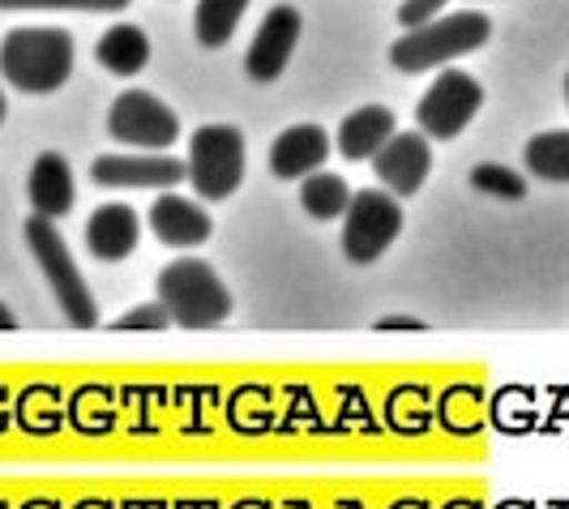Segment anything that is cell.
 Segmentation results:
<instances>
[{"label": "cell", "mask_w": 569, "mask_h": 509, "mask_svg": "<svg viewBox=\"0 0 569 509\" xmlns=\"http://www.w3.org/2000/svg\"><path fill=\"white\" fill-rule=\"evenodd\" d=\"M402 231V206L386 189H360L342 214V253L356 266H372Z\"/></svg>", "instance_id": "6"}, {"label": "cell", "mask_w": 569, "mask_h": 509, "mask_svg": "<svg viewBox=\"0 0 569 509\" xmlns=\"http://www.w3.org/2000/svg\"><path fill=\"white\" fill-rule=\"evenodd\" d=\"M0 330H18V317H13V309H4V305H0Z\"/></svg>", "instance_id": "26"}, {"label": "cell", "mask_w": 569, "mask_h": 509, "mask_svg": "<svg viewBox=\"0 0 569 509\" xmlns=\"http://www.w3.org/2000/svg\"><path fill=\"white\" fill-rule=\"evenodd\" d=\"M441 9H446V0H402L399 22H402V30H420V27H428V22H437Z\"/></svg>", "instance_id": "24"}, {"label": "cell", "mask_w": 569, "mask_h": 509, "mask_svg": "<svg viewBox=\"0 0 569 509\" xmlns=\"http://www.w3.org/2000/svg\"><path fill=\"white\" fill-rule=\"evenodd\" d=\"M90 180L99 189H176L189 180V163L171 154H103L94 159Z\"/></svg>", "instance_id": "10"}, {"label": "cell", "mask_w": 569, "mask_h": 509, "mask_svg": "<svg viewBox=\"0 0 569 509\" xmlns=\"http://www.w3.org/2000/svg\"><path fill=\"white\" fill-rule=\"evenodd\" d=\"M142 240V219L133 206L108 201L86 219V249L99 261H124Z\"/></svg>", "instance_id": "13"}, {"label": "cell", "mask_w": 569, "mask_h": 509, "mask_svg": "<svg viewBox=\"0 0 569 509\" xmlns=\"http://www.w3.org/2000/svg\"><path fill=\"white\" fill-rule=\"evenodd\" d=\"M159 305H168L171 321L184 330H206L231 317V296L223 279L198 261V257H180L159 275Z\"/></svg>", "instance_id": "3"}, {"label": "cell", "mask_w": 569, "mask_h": 509, "mask_svg": "<svg viewBox=\"0 0 569 509\" xmlns=\"http://www.w3.org/2000/svg\"><path fill=\"white\" fill-rule=\"evenodd\" d=\"M351 198H356L351 184H347L342 176H335V171H313V176L305 180V189H300V206H305V214L317 219V223L342 219Z\"/></svg>", "instance_id": "19"}, {"label": "cell", "mask_w": 569, "mask_h": 509, "mask_svg": "<svg viewBox=\"0 0 569 509\" xmlns=\"http://www.w3.org/2000/svg\"><path fill=\"white\" fill-rule=\"evenodd\" d=\"M94 60L116 73V78H133L142 73L146 60H150V39H146L142 27L133 22H116L112 30H103V39L94 43Z\"/></svg>", "instance_id": "17"}, {"label": "cell", "mask_w": 569, "mask_h": 509, "mask_svg": "<svg viewBox=\"0 0 569 509\" xmlns=\"http://www.w3.org/2000/svg\"><path fill=\"white\" fill-rule=\"evenodd\" d=\"M0 9H82V13H120L129 0H0Z\"/></svg>", "instance_id": "22"}, {"label": "cell", "mask_w": 569, "mask_h": 509, "mask_svg": "<svg viewBox=\"0 0 569 509\" xmlns=\"http://www.w3.org/2000/svg\"><path fill=\"white\" fill-rule=\"evenodd\" d=\"M527 171L540 176L548 184H569V129H552V133H536L527 142Z\"/></svg>", "instance_id": "20"}, {"label": "cell", "mask_w": 569, "mask_h": 509, "mask_svg": "<svg viewBox=\"0 0 569 509\" xmlns=\"http://www.w3.org/2000/svg\"><path fill=\"white\" fill-rule=\"evenodd\" d=\"M300 30H305V18H300L296 4H274L266 13V22L257 27L253 43H249V57H244V69H249L253 82L270 86L283 78L287 60L300 43Z\"/></svg>", "instance_id": "9"}, {"label": "cell", "mask_w": 569, "mask_h": 509, "mask_svg": "<svg viewBox=\"0 0 569 509\" xmlns=\"http://www.w3.org/2000/svg\"><path fill=\"white\" fill-rule=\"evenodd\" d=\"M566 103H569V78H566Z\"/></svg>", "instance_id": "28"}, {"label": "cell", "mask_w": 569, "mask_h": 509, "mask_svg": "<svg viewBox=\"0 0 569 509\" xmlns=\"http://www.w3.org/2000/svg\"><path fill=\"white\" fill-rule=\"evenodd\" d=\"M150 231L171 249H193V244L210 240L214 223H210V214L201 210L198 201L180 198V193H163L150 206Z\"/></svg>", "instance_id": "15"}, {"label": "cell", "mask_w": 569, "mask_h": 509, "mask_svg": "<svg viewBox=\"0 0 569 509\" xmlns=\"http://www.w3.org/2000/svg\"><path fill=\"white\" fill-rule=\"evenodd\" d=\"M377 330H425V321L420 317H381Z\"/></svg>", "instance_id": "25"}, {"label": "cell", "mask_w": 569, "mask_h": 509, "mask_svg": "<svg viewBox=\"0 0 569 509\" xmlns=\"http://www.w3.org/2000/svg\"><path fill=\"white\" fill-rule=\"evenodd\" d=\"M372 171L395 198H411L425 189L428 171H432V146L425 133H395L372 154Z\"/></svg>", "instance_id": "11"}, {"label": "cell", "mask_w": 569, "mask_h": 509, "mask_svg": "<svg viewBox=\"0 0 569 509\" xmlns=\"http://www.w3.org/2000/svg\"><path fill=\"white\" fill-rule=\"evenodd\" d=\"M108 133L124 146H142V150H168L180 138V120L163 99L146 94V90H124L108 108Z\"/></svg>", "instance_id": "8"}, {"label": "cell", "mask_w": 569, "mask_h": 509, "mask_svg": "<svg viewBox=\"0 0 569 509\" xmlns=\"http://www.w3.org/2000/svg\"><path fill=\"white\" fill-rule=\"evenodd\" d=\"M395 133H399V120H395L390 108H381V103L356 108V112L339 124V154L342 159H356V163H360V159H372Z\"/></svg>", "instance_id": "16"}, {"label": "cell", "mask_w": 569, "mask_h": 509, "mask_svg": "<svg viewBox=\"0 0 569 509\" xmlns=\"http://www.w3.org/2000/svg\"><path fill=\"white\" fill-rule=\"evenodd\" d=\"M189 180L201 201H228L244 180V133L236 124H206L189 138Z\"/></svg>", "instance_id": "5"}, {"label": "cell", "mask_w": 569, "mask_h": 509, "mask_svg": "<svg viewBox=\"0 0 569 509\" xmlns=\"http://www.w3.org/2000/svg\"><path fill=\"white\" fill-rule=\"evenodd\" d=\"M27 193H30V206H34L39 219H64V214L73 210V201H78L69 159L57 154V150H43V154L34 159V168H30Z\"/></svg>", "instance_id": "14"}, {"label": "cell", "mask_w": 569, "mask_h": 509, "mask_svg": "<svg viewBox=\"0 0 569 509\" xmlns=\"http://www.w3.org/2000/svg\"><path fill=\"white\" fill-rule=\"evenodd\" d=\"M0 73L22 94H52L73 73V34L60 27H18L0 43Z\"/></svg>", "instance_id": "1"}, {"label": "cell", "mask_w": 569, "mask_h": 509, "mask_svg": "<svg viewBox=\"0 0 569 509\" xmlns=\"http://www.w3.org/2000/svg\"><path fill=\"white\" fill-rule=\"evenodd\" d=\"M249 0H198V13H193V34L206 52H219L228 48L240 18H244Z\"/></svg>", "instance_id": "18"}, {"label": "cell", "mask_w": 569, "mask_h": 509, "mask_svg": "<svg viewBox=\"0 0 569 509\" xmlns=\"http://www.w3.org/2000/svg\"><path fill=\"white\" fill-rule=\"evenodd\" d=\"M4 112H9V103H4V90H0V124H4Z\"/></svg>", "instance_id": "27"}, {"label": "cell", "mask_w": 569, "mask_h": 509, "mask_svg": "<svg viewBox=\"0 0 569 509\" xmlns=\"http://www.w3.org/2000/svg\"><path fill=\"white\" fill-rule=\"evenodd\" d=\"M27 244H30V257L39 261L48 287H52V296H57V309L64 312V321L69 326H94L99 321L94 296L86 291L82 270H78V261L69 253V244H64V236L57 231V223L34 214L27 223Z\"/></svg>", "instance_id": "4"}, {"label": "cell", "mask_w": 569, "mask_h": 509, "mask_svg": "<svg viewBox=\"0 0 569 509\" xmlns=\"http://www.w3.org/2000/svg\"><path fill=\"white\" fill-rule=\"evenodd\" d=\"M168 326H176V321H171L168 305H159V300L120 312V317L112 321V330H168Z\"/></svg>", "instance_id": "23"}, {"label": "cell", "mask_w": 569, "mask_h": 509, "mask_svg": "<svg viewBox=\"0 0 569 509\" xmlns=\"http://www.w3.org/2000/svg\"><path fill=\"white\" fill-rule=\"evenodd\" d=\"M492 22L480 9H458V13H441L437 22H428L420 30H407L399 43L390 48V60L402 73H428L446 60H458L476 48H485Z\"/></svg>", "instance_id": "2"}, {"label": "cell", "mask_w": 569, "mask_h": 509, "mask_svg": "<svg viewBox=\"0 0 569 509\" xmlns=\"http://www.w3.org/2000/svg\"><path fill=\"white\" fill-rule=\"evenodd\" d=\"M471 189H480V193L501 198V201L527 198V180H522L513 168H501V163H480V168L471 171Z\"/></svg>", "instance_id": "21"}, {"label": "cell", "mask_w": 569, "mask_h": 509, "mask_svg": "<svg viewBox=\"0 0 569 509\" xmlns=\"http://www.w3.org/2000/svg\"><path fill=\"white\" fill-rule=\"evenodd\" d=\"M480 103H485V86L476 82L471 73H462V69H446L437 82L428 86L420 108H416L420 133L428 142H450L476 120Z\"/></svg>", "instance_id": "7"}, {"label": "cell", "mask_w": 569, "mask_h": 509, "mask_svg": "<svg viewBox=\"0 0 569 509\" xmlns=\"http://www.w3.org/2000/svg\"><path fill=\"white\" fill-rule=\"evenodd\" d=\"M330 159V133L317 124H291L270 146V171L279 180H309Z\"/></svg>", "instance_id": "12"}]
</instances>
